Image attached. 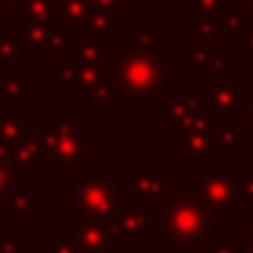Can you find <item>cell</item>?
Segmentation results:
<instances>
[{"instance_id":"5b68a950","label":"cell","mask_w":253,"mask_h":253,"mask_svg":"<svg viewBox=\"0 0 253 253\" xmlns=\"http://www.w3.org/2000/svg\"><path fill=\"white\" fill-rule=\"evenodd\" d=\"M18 57H21V42L12 39V36H0V63L15 66Z\"/></svg>"},{"instance_id":"7a4b0ae2","label":"cell","mask_w":253,"mask_h":253,"mask_svg":"<svg viewBox=\"0 0 253 253\" xmlns=\"http://www.w3.org/2000/svg\"><path fill=\"white\" fill-rule=\"evenodd\" d=\"M18 42H21L24 57H42V60L54 63L75 42V30L66 18H51V21H39V24H24Z\"/></svg>"},{"instance_id":"8992f818","label":"cell","mask_w":253,"mask_h":253,"mask_svg":"<svg viewBox=\"0 0 253 253\" xmlns=\"http://www.w3.org/2000/svg\"><path fill=\"white\" fill-rule=\"evenodd\" d=\"M12 69H18V66H9V63H0V92H3V78L12 72Z\"/></svg>"},{"instance_id":"6da1fadb","label":"cell","mask_w":253,"mask_h":253,"mask_svg":"<svg viewBox=\"0 0 253 253\" xmlns=\"http://www.w3.org/2000/svg\"><path fill=\"white\" fill-rule=\"evenodd\" d=\"M167 48H116L110 63V78L119 95L125 98H146L167 86Z\"/></svg>"},{"instance_id":"52a82bcc","label":"cell","mask_w":253,"mask_h":253,"mask_svg":"<svg viewBox=\"0 0 253 253\" xmlns=\"http://www.w3.org/2000/svg\"><path fill=\"white\" fill-rule=\"evenodd\" d=\"M0 3H3V6H9V3H12V0H0Z\"/></svg>"},{"instance_id":"277c9868","label":"cell","mask_w":253,"mask_h":253,"mask_svg":"<svg viewBox=\"0 0 253 253\" xmlns=\"http://www.w3.org/2000/svg\"><path fill=\"white\" fill-rule=\"evenodd\" d=\"M84 3L98 12L101 18L107 21H116V18H128V6H131V0H84Z\"/></svg>"},{"instance_id":"ba28073f","label":"cell","mask_w":253,"mask_h":253,"mask_svg":"<svg viewBox=\"0 0 253 253\" xmlns=\"http://www.w3.org/2000/svg\"><path fill=\"white\" fill-rule=\"evenodd\" d=\"M131 3H137V0H131Z\"/></svg>"},{"instance_id":"3957f363","label":"cell","mask_w":253,"mask_h":253,"mask_svg":"<svg viewBox=\"0 0 253 253\" xmlns=\"http://www.w3.org/2000/svg\"><path fill=\"white\" fill-rule=\"evenodd\" d=\"M9 18H18L24 24H39L60 18V0H12L6 6Z\"/></svg>"}]
</instances>
